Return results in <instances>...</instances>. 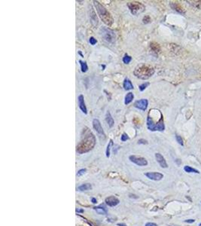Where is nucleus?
I'll return each mask as SVG.
<instances>
[{"instance_id":"1a4fd4ad","label":"nucleus","mask_w":201,"mask_h":226,"mask_svg":"<svg viewBox=\"0 0 201 226\" xmlns=\"http://www.w3.org/2000/svg\"><path fill=\"white\" fill-rule=\"evenodd\" d=\"M145 176L149 179H151V180H154V181H159L164 178V175L160 173H156V172H149L146 173Z\"/></svg>"},{"instance_id":"bb28decb","label":"nucleus","mask_w":201,"mask_h":226,"mask_svg":"<svg viewBox=\"0 0 201 226\" xmlns=\"http://www.w3.org/2000/svg\"><path fill=\"white\" fill-rule=\"evenodd\" d=\"M149 85V82H145V83H143V84H140V85L139 86V91H145V88H146Z\"/></svg>"},{"instance_id":"c9c22d12","label":"nucleus","mask_w":201,"mask_h":226,"mask_svg":"<svg viewBox=\"0 0 201 226\" xmlns=\"http://www.w3.org/2000/svg\"><path fill=\"white\" fill-rule=\"evenodd\" d=\"M76 212H84V210H78V209H77Z\"/></svg>"},{"instance_id":"f704fd0d","label":"nucleus","mask_w":201,"mask_h":226,"mask_svg":"<svg viewBox=\"0 0 201 226\" xmlns=\"http://www.w3.org/2000/svg\"><path fill=\"white\" fill-rule=\"evenodd\" d=\"M195 222L194 219H187V220H185V222H187V223H193V222Z\"/></svg>"},{"instance_id":"4c0bfd02","label":"nucleus","mask_w":201,"mask_h":226,"mask_svg":"<svg viewBox=\"0 0 201 226\" xmlns=\"http://www.w3.org/2000/svg\"><path fill=\"white\" fill-rule=\"evenodd\" d=\"M119 225V226H125L124 225H123V224H118V225Z\"/></svg>"},{"instance_id":"f03ea898","label":"nucleus","mask_w":201,"mask_h":226,"mask_svg":"<svg viewBox=\"0 0 201 226\" xmlns=\"http://www.w3.org/2000/svg\"><path fill=\"white\" fill-rule=\"evenodd\" d=\"M154 69L153 67L149 65L145 64V63H141L135 68L133 74L136 77L143 79V80H146L148 78H151L154 75Z\"/></svg>"},{"instance_id":"f3484780","label":"nucleus","mask_w":201,"mask_h":226,"mask_svg":"<svg viewBox=\"0 0 201 226\" xmlns=\"http://www.w3.org/2000/svg\"><path fill=\"white\" fill-rule=\"evenodd\" d=\"M123 87L124 88V90L126 91H129V90H132L133 89V85L132 84V82L130 79L128 78H125L124 81V84H123Z\"/></svg>"},{"instance_id":"f8f14e48","label":"nucleus","mask_w":201,"mask_h":226,"mask_svg":"<svg viewBox=\"0 0 201 226\" xmlns=\"http://www.w3.org/2000/svg\"><path fill=\"white\" fill-rule=\"evenodd\" d=\"M105 204L109 207H115L119 204V200L115 196H110L105 199Z\"/></svg>"},{"instance_id":"0eeeda50","label":"nucleus","mask_w":201,"mask_h":226,"mask_svg":"<svg viewBox=\"0 0 201 226\" xmlns=\"http://www.w3.org/2000/svg\"><path fill=\"white\" fill-rule=\"evenodd\" d=\"M148 105H149V101L146 99H141L134 103V107L136 108V109H141L143 111L146 110Z\"/></svg>"},{"instance_id":"4468645a","label":"nucleus","mask_w":201,"mask_h":226,"mask_svg":"<svg viewBox=\"0 0 201 226\" xmlns=\"http://www.w3.org/2000/svg\"><path fill=\"white\" fill-rule=\"evenodd\" d=\"M170 6L171 8L173 10H175L176 12H179L180 14H185V10L182 8L181 5L179 4L178 2H171L170 3Z\"/></svg>"},{"instance_id":"72a5a7b5","label":"nucleus","mask_w":201,"mask_h":226,"mask_svg":"<svg viewBox=\"0 0 201 226\" xmlns=\"http://www.w3.org/2000/svg\"><path fill=\"white\" fill-rule=\"evenodd\" d=\"M145 226H157V225L155 223H152V222H148V223H146Z\"/></svg>"},{"instance_id":"2f4dec72","label":"nucleus","mask_w":201,"mask_h":226,"mask_svg":"<svg viewBox=\"0 0 201 226\" xmlns=\"http://www.w3.org/2000/svg\"><path fill=\"white\" fill-rule=\"evenodd\" d=\"M85 172H86V169L80 170H78V174H77V176H81L84 175V174H85Z\"/></svg>"},{"instance_id":"412c9836","label":"nucleus","mask_w":201,"mask_h":226,"mask_svg":"<svg viewBox=\"0 0 201 226\" xmlns=\"http://www.w3.org/2000/svg\"><path fill=\"white\" fill-rule=\"evenodd\" d=\"M190 5H191L193 7L198 9H201V1H187Z\"/></svg>"},{"instance_id":"9b49d317","label":"nucleus","mask_w":201,"mask_h":226,"mask_svg":"<svg viewBox=\"0 0 201 226\" xmlns=\"http://www.w3.org/2000/svg\"><path fill=\"white\" fill-rule=\"evenodd\" d=\"M155 158H156L157 161L158 162V164H160V166L163 168H167L168 164L166 163L165 158L163 157V155L160 153H156L155 154Z\"/></svg>"},{"instance_id":"e433bc0d","label":"nucleus","mask_w":201,"mask_h":226,"mask_svg":"<svg viewBox=\"0 0 201 226\" xmlns=\"http://www.w3.org/2000/svg\"><path fill=\"white\" fill-rule=\"evenodd\" d=\"M92 202L94 204H96V200L95 198H92Z\"/></svg>"},{"instance_id":"7ed1b4c3","label":"nucleus","mask_w":201,"mask_h":226,"mask_svg":"<svg viewBox=\"0 0 201 226\" xmlns=\"http://www.w3.org/2000/svg\"><path fill=\"white\" fill-rule=\"evenodd\" d=\"M94 4L95 5L98 14L100 16V19L103 21L104 24L108 26H111L113 24V19L111 18L109 12L106 10V8L104 6L102 5L97 1H94Z\"/></svg>"},{"instance_id":"423d86ee","label":"nucleus","mask_w":201,"mask_h":226,"mask_svg":"<svg viewBox=\"0 0 201 226\" xmlns=\"http://www.w3.org/2000/svg\"><path fill=\"white\" fill-rule=\"evenodd\" d=\"M129 159L130 160V161H132L138 166H146L148 164V161H147L146 159L143 158V157L131 155L130 156Z\"/></svg>"},{"instance_id":"f257e3e1","label":"nucleus","mask_w":201,"mask_h":226,"mask_svg":"<svg viewBox=\"0 0 201 226\" xmlns=\"http://www.w3.org/2000/svg\"><path fill=\"white\" fill-rule=\"evenodd\" d=\"M96 144V138L88 128H84L81 134V140L77 146V152L84 154L90 151Z\"/></svg>"},{"instance_id":"c85d7f7f","label":"nucleus","mask_w":201,"mask_h":226,"mask_svg":"<svg viewBox=\"0 0 201 226\" xmlns=\"http://www.w3.org/2000/svg\"><path fill=\"white\" fill-rule=\"evenodd\" d=\"M121 140L122 142H124V141H127V140H129V137L127 136V133H123L121 137Z\"/></svg>"},{"instance_id":"aec40b11","label":"nucleus","mask_w":201,"mask_h":226,"mask_svg":"<svg viewBox=\"0 0 201 226\" xmlns=\"http://www.w3.org/2000/svg\"><path fill=\"white\" fill-rule=\"evenodd\" d=\"M150 45H151V48L152 49V51H154V52L159 53L160 51V45H158V44H157V43H155V42L151 43Z\"/></svg>"},{"instance_id":"cd10ccee","label":"nucleus","mask_w":201,"mask_h":226,"mask_svg":"<svg viewBox=\"0 0 201 226\" xmlns=\"http://www.w3.org/2000/svg\"><path fill=\"white\" fill-rule=\"evenodd\" d=\"M176 141H177L179 144L181 145V146H183V145H184L183 140H182V138L181 137H180L179 135L176 134Z\"/></svg>"},{"instance_id":"a211bd4d","label":"nucleus","mask_w":201,"mask_h":226,"mask_svg":"<svg viewBox=\"0 0 201 226\" xmlns=\"http://www.w3.org/2000/svg\"><path fill=\"white\" fill-rule=\"evenodd\" d=\"M133 98H134V95H133V93L129 92L127 95L125 96V99H124L125 105H128L129 103H130L131 102L133 101Z\"/></svg>"},{"instance_id":"5701e85b","label":"nucleus","mask_w":201,"mask_h":226,"mask_svg":"<svg viewBox=\"0 0 201 226\" xmlns=\"http://www.w3.org/2000/svg\"><path fill=\"white\" fill-rule=\"evenodd\" d=\"M94 210L96 211L98 214L105 215V214H106V212H107L106 210H105V208H103V207H94Z\"/></svg>"},{"instance_id":"393cba45","label":"nucleus","mask_w":201,"mask_h":226,"mask_svg":"<svg viewBox=\"0 0 201 226\" xmlns=\"http://www.w3.org/2000/svg\"><path fill=\"white\" fill-rule=\"evenodd\" d=\"M132 61V57L130 56L127 54H125L123 57V62L125 64H128L130 63V61Z\"/></svg>"},{"instance_id":"dca6fc26","label":"nucleus","mask_w":201,"mask_h":226,"mask_svg":"<svg viewBox=\"0 0 201 226\" xmlns=\"http://www.w3.org/2000/svg\"><path fill=\"white\" fill-rule=\"evenodd\" d=\"M105 121H106V122H107L108 125H109V127H113L114 123L115 122H114L113 118L111 117V113H110L109 112H107L106 115H105Z\"/></svg>"},{"instance_id":"6ab92c4d","label":"nucleus","mask_w":201,"mask_h":226,"mask_svg":"<svg viewBox=\"0 0 201 226\" xmlns=\"http://www.w3.org/2000/svg\"><path fill=\"white\" fill-rule=\"evenodd\" d=\"M92 189V185L89 183H86L80 185V186L78 188V190L83 191H88V190H90V189Z\"/></svg>"},{"instance_id":"58836bf2","label":"nucleus","mask_w":201,"mask_h":226,"mask_svg":"<svg viewBox=\"0 0 201 226\" xmlns=\"http://www.w3.org/2000/svg\"><path fill=\"white\" fill-rule=\"evenodd\" d=\"M199 226H201V223H200V225H199Z\"/></svg>"},{"instance_id":"7c9ffc66","label":"nucleus","mask_w":201,"mask_h":226,"mask_svg":"<svg viewBox=\"0 0 201 226\" xmlns=\"http://www.w3.org/2000/svg\"><path fill=\"white\" fill-rule=\"evenodd\" d=\"M89 42H90V43L92 45H96V42H97L96 39H95V38H94V37H90V39H89Z\"/></svg>"},{"instance_id":"39448f33","label":"nucleus","mask_w":201,"mask_h":226,"mask_svg":"<svg viewBox=\"0 0 201 226\" xmlns=\"http://www.w3.org/2000/svg\"><path fill=\"white\" fill-rule=\"evenodd\" d=\"M102 36L107 42L113 43L115 40V34L111 29L108 28H102L100 31Z\"/></svg>"},{"instance_id":"a878e982","label":"nucleus","mask_w":201,"mask_h":226,"mask_svg":"<svg viewBox=\"0 0 201 226\" xmlns=\"http://www.w3.org/2000/svg\"><path fill=\"white\" fill-rule=\"evenodd\" d=\"M112 145H113V142H112V140H110L109 143L107 146V148H106V157L107 158H109L110 156V149H111V147Z\"/></svg>"},{"instance_id":"ddd939ff","label":"nucleus","mask_w":201,"mask_h":226,"mask_svg":"<svg viewBox=\"0 0 201 226\" xmlns=\"http://www.w3.org/2000/svg\"><path fill=\"white\" fill-rule=\"evenodd\" d=\"M147 127L149 131H156V123L154 122L153 119L149 115L147 118Z\"/></svg>"},{"instance_id":"6e6552de","label":"nucleus","mask_w":201,"mask_h":226,"mask_svg":"<svg viewBox=\"0 0 201 226\" xmlns=\"http://www.w3.org/2000/svg\"><path fill=\"white\" fill-rule=\"evenodd\" d=\"M93 127H94V130L96 131L98 134L100 135V137H105V133H104L103 129L102 127L100 121L98 119H94L93 120Z\"/></svg>"},{"instance_id":"b1692460","label":"nucleus","mask_w":201,"mask_h":226,"mask_svg":"<svg viewBox=\"0 0 201 226\" xmlns=\"http://www.w3.org/2000/svg\"><path fill=\"white\" fill-rule=\"evenodd\" d=\"M81 65V69L82 72H86L88 69V64L86 63V62H83L82 61H79Z\"/></svg>"},{"instance_id":"9d476101","label":"nucleus","mask_w":201,"mask_h":226,"mask_svg":"<svg viewBox=\"0 0 201 226\" xmlns=\"http://www.w3.org/2000/svg\"><path fill=\"white\" fill-rule=\"evenodd\" d=\"M78 106H79L80 109L82 111V112L84 113L85 115H87V114H88V109H87L86 106H85V103H84V96L82 95V94L78 96Z\"/></svg>"},{"instance_id":"c756f323","label":"nucleus","mask_w":201,"mask_h":226,"mask_svg":"<svg viewBox=\"0 0 201 226\" xmlns=\"http://www.w3.org/2000/svg\"><path fill=\"white\" fill-rule=\"evenodd\" d=\"M150 21H151V18L149 16L147 15L143 18V23H144V24H148V23H149Z\"/></svg>"},{"instance_id":"4be33fe9","label":"nucleus","mask_w":201,"mask_h":226,"mask_svg":"<svg viewBox=\"0 0 201 226\" xmlns=\"http://www.w3.org/2000/svg\"><path fill=\"white\" fill-rule=\"evenodd\" d=\"M184 170H185V171L187 172V173H194V174H200L199 170H197L194 169V168L191 167H189V166H185V167H184Z\"/></svg>"},{"instance_id":"20e7f679","label":"nucleus","mask_w":201,"mask_h":226,"mask_svg":"<svg viewBox=\"0 0 201 226\" xmlns=\"http://www.w3.org/2000/svg\"><path fill=\"white\" fill-rule=\"evenodd\" d=\"M127 6L133 15H138V14L143 13L145 9L144 5L140 2H129L127 4Z\"/></svg>"},{"instance_id":"2eb2a0df","label":"nucleus","mask_w":201,"mask_h":226,"mask_svg":"<svg viewBox=\"0 0 201 226\" xmlns=\"http://www.w3.org/2000/svg\"><path fill=\"white\" fill-rule=\"evenodd\" d=\"M90 19L91 24L94 26L96 27L98 25V18L96 17V14L95 13V12L94 11L93 8H90Z\"/></svg>"},{"instance_id":"473e14b6","label":"nucleus","mask_w":201,"mask_h":226,"mask_svg":"<svg viewBox=\"0 0 201 226\" xmlns=\"http://www.w3.org/2000/svg\"><path fill=\"white\" fill-rule=\"evenodd\" d=\"M138 143L139 144H148V141L145 140H143V139H141L138 141Z\"/></svg>"}]
</instances>
